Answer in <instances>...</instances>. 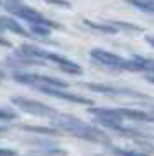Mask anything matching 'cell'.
Segmentation results:
<instances>
[{
	"label": "cell",
	"mask_w": 154,
	"mask_h": 156,
	"mask_svg": "<svg viewBox=\"0 0 154 156\" xmlns=\"http://www.w3.org/2000/svg\"><path fill=\"white\" fill-rule=\"evenodd\" d=\"M53 123H54L60 130L68 132V133L79 137V139H84V140H89V142H96V144H110L109 135H105L102 130L91 126V125L82 123L81 119H77L74 116L54 114V116H53Z\"/></svg>",
	"instance_id": "cell-1"
},
{
	"label": "cell",
	"mask_w": 154,
	"mask_h": 156,
	"mask_svg": "<svg viewBox=\"0 0 154 156\" xmlns=\"http://www.w3.org/2000/svg\"><path fill=\"white\" fill-rule=\"evenodd\" d=\"M16 51L21 53V55L32 56V58H40V60H46V62H53V63H56L63 72H67V74H75V76H81L82 74L81 65H77L75 62L68 60V58L63 56V55H56V53L42 49L39 46H35V44H23V46H19V49H16Z\"/></svg>",
	"instance_id": "cell-2"
},
{
	"label": "cell",
	"mask_w": 154,
	"mask_h": 156,
	"mask_svg": "<svg viewBox=\"0 0 154 156\" xmlns=\"http://www.w3.org/2000/svg\"><path fill=\"white\" fill-rule=\"evenodd\" d=\"M0 7H4L9 14L18 16L19 20H23L26 23H40V25H47L49 28H60V23L47 20L44 14H40L39 11L25 5L23 2H7V0H4Z\"/></svg>",
	"instance_id": "cell-3"
},
{
	"label": "cell",
	"mask_w": 154,
	"mask_h": 156,
	"mask_svg": "<svg viewBox=\"0 0 154 156\" xmlns=\"http://www.w3.org/2000/svg\"><path fill=\"white\" fill-rule=\"evenodd\" d=\"M91 58L96 60L98 63L105 65L109 69H114V70H131V72H138L137 65L133 60H126L123 56H117L114 53H109L105 49H100V48H95L91 49Z\"/></svg>",
	"instance_id": "cell-4"
},
{
	"label": "cell",
	"mask_w": 154,
	"mask_h": 156,
	"mask_svg": "<svg viewBox=\"0 0 154 156\" xmlns=\"http://www.w3.org/2000/svg\"><path fill=\"white\" fill-rule=\"evenodd\" d=\"M12 79L18 81L21 84H28L32 88H39V86H49V88H68V84L56 77H49V76H40V74H32V72H14Z\"/></svg>",
	"instance_id": "cell-5"
},
{
	"label": "cell",
	"mask_w": 154,
	"mask_h": 156,
	"mask_svg": "<svg viewBox=\"0 0 154 156\" xmlns=\"http://www.w3.org/2000/svg\"><path fill=\"white\" fill-rule=\"evenodd\" d=\"M16 107H19L21 111H25V112L32 114V116H54L56 111L53 107L46 105V104H40V102H37V100H30V98H25V97H12L11 98Z\"/></svg>",
	"instance_id": "cell-6"
},
{
	"label": "cell",
	"mask_w": 154,
	"mask_h": 156,
	"mask_svg": "<svg viewBox=\"0 0 154 156\" xmlns=\"http://www.w3.org/2000/svg\"><path fill=\"white\" fill-rule=\"evenodd\" d=\"M84 88H88L89 91L95 93H102V95H112V97H135V98H144L142 93H137L133 90H128V88H117V86H109V84H98V83H86Z\"/></svg>",
	"instance_id": "cell-7"
},
{
	"label": "cell",
	"mask_w": 154,
	"mask_h": 156,
	"mask_svg": "<svg viewBox=\"0 0 154 156\" xmlns=\"http://www.w3.org/2000/svg\"><path fill=\"white\" fill-rule=\"evenodd\" d=\"M39 90L40 93L44 95H49V97H54V98H61V100H67V102H72V104H82V105H91L93 102L84 97H79V95H74V93H68L65 91L63 88H49V86H39L35 88Z\"/></svg>",
	"instance_id": "cell-8"
},
{
	"label": "cell",
	"mask_w": 154,
	"mask_h": 156,
	"mask_svg": "<svg viewBox=\"0 0 154 156\" xmlns=\"http://www.w3.org/2000/svg\"><path fill=\"white\" fill-rule=\"evenodd\" d=\"M4 30L12 32V34H16V35L26 37V39H33V35H32L25 27H21L14 18H11V16H0V32H4Z\"/></svg>",
	"instance_id": "cell-9"
},
{
	"label": "cell",
	"mask_w": 154,
	"mask_h": 156,
	"mask_svg": "<svg viewBox=\"0 0 154 156\" xmlns=\"http://www.w3.org/2000/svg\"><path fill=\"white\" fill-rule=\"evenodd\" d=\"M7 65H11V67H32V65H39V67H42V65H46V60L26 56V55H21V53L16 51L14 56H9Z\"/></svg>",
	"instance_id": "cell-10"
},
{
	"label": "cell",
	"mask_w": 154,
	"mask_h": 156,
	"mask_svg": "<svg viewBox=\"0 0 154 156\" xmlns=\"http://www.w3.org/2000/svg\"><path fill=\"white\" fill-rule=\"evenodd\" d=\"M117 114L123 118V119H131V121H145V123H152V118L149 112H144V111H135V109H116Z\"/></svg>",
	"instance_id": "cell-11"
},
{
	"label": "cell",
	"mask_w": 154,
	"mask_h": 156,
	"mask_svg": "<svg viewBox=\"0 0 154 156\" xmlns=\"http://www.w3.org/2000/svg\"><path fill=\"white\" fill-rule=\"evenodd\" d=\"M51 30L47 25H40V23H28V32L33 35V39H46L51 35Z\"/></svg>",
	"instance_id": "cell-12"
},
{
	"label": "cell",
	"mask_w": 154,
	"mask_h": 156,
	"mask_svg": "<svg viewBox=\"0 0 154 156\" xmlns=\"http://www.w3.org/2000/svg\"><path fill=\"white\" fill-rule=\"evenodd\" d=\"M131 60L135 62L137 69H138V72L154 74V60H151V58H144V56H138V55H135Z\"/></svg>",
	"instance_id": "cell-13"
},
{
	"label": "cell",
	"mask_w": 154,
	"mask_h": 156,
	"mask_svg": "<svg viewBox=\"0 0 154 156\" xmlns=\"http://www.w3.org/2000/svg\"><path fill=\"white\" fill-rule=\"evenodd\" d=\"M124 2H128L133 7H137L138 11L154 14V0H124Z\"/></svg>",
	"instance_id": "cell-14"
},
{
	"label": "cell",
	"mask_w": 154,
	"mask_h": 156,
	"mask_svg": "<svg viewBox=\"0 0 154 156\" xmlns=\"http://www.w3.org/2000/svg\"><path fill=\"white\" fill-rule=\"evenodd\" d=\"M84 25L89 27V28L96 30V32H102V34H117V30L112 27L110 23L109 25H103V23H95V21H89V20H84Z\"/></svg>",
	"instance_id": "cell-15"
},
{
	"label": "cell",
	"mask_w": 154,
	"mask_h": 156,
	"mask_svg": "<svg viewBox=\"0 0 154 156\" xmlns=\"http://www.w3.org/2000/svg\"><path fill=\"white\" fill-rule=\"evenodd\" d=\"M23 130L32 132V133H42V135H60L56 128H47V126H23Z\"/></svg>",
	"instance_id": "cell-16"
},
{
	"label": "cell",
	"mask_w": 154,
	"mask_h": 156,
	"mask_svg": "<svg viewBox=\"0 0 154 156\" xmlns=\"http://www.w3.org/2000/svg\"><path fill=\"white\" fill-rule=\"evenodd\" d=\"M110 25L114 27V28L117 30H124V32H142V28L140 27H137V25H131V23H126V21H110Z\"/></svg>",
	"instance_id": "cell-17"
},
{
	"label": "cell",
	"mask_w": 154,
	"mask_h": 156,
	"mask_svg": "<svg viewBox=\"0 0 154 156\" xmlns=\"http://www.w3.org/2000/svg\"><path fill=\"white\" fill-rule=\"evenodd\" d=\"M16 118H18V114L14 112V111L0 107V119H4V121H12V119H16Z\"/></svg>",
	"instance_id": "cell-18"
},
{
	"label": "cell",
	"mask_w": 154,
	"mask_h": 156,
	"mask_svg": "<svg viewBox=\"0 0 154 156\" xmlns=\"http://www.w3.org/2000/svg\"><path fill=\"white\" fill-rule=\"evenodd\" d=\"M114 154L117 156H147L144 153H137V151H123V149H114Z\"/></svg>",
	"instance_id": "cell-19"
},
{
	"label": "cell",
	"mask_w": 154,
	"mask_h": 156,
	"mask_svg": "<svg viewBox=\"0 0 154 156\" xmlns=\"http://www.w3.org/2000/svg\"><path fill=\"white\" fill-rule=\"evenodd\" d=\"M47 4H53V5H58V7L61 9H70L72 7V4H70L68 0H46Z\"/></svg>",
	"instance_id": "cell-20"
},
{
	"label": "cell",
	"mask_w": 154,
	"mask_h": 156,
	"mask_svg": "<svg viewBox=\"0 0 154 156\" xmlns=\"http://www.w3.org/2000/svg\"><path fill=\"white\" fill-rule=\"evenodd\" d=\"M0 156H18L14 149H5V147H0Z\"/></svg>",
	"instance_id": "cell-21"
},
{
	"label": "cell",
	"mask_w": 154,
	"mask_h": 156,
	"mask_svg": "<svg viewBox=\"0 0 154 156\" xmlns=\"http://www.w3.org/2000/svg\"><path fill=\"white\" fill-rule=\"evenodd\" d=\"M0 46H2V48H9V49H12V42L7 41L4 35H0Z\"/></svg>",
	"instance_id": "cell-22"
},
{
	"label": "cell",
	"mask_w": 154,
	"mask_h": 156,
	"mask_svg": "<svg viewBox=\"0 0 154 156\" xmlns=\"http://www.w3.org/2000/svg\"><path fill=\"white\" fill-rule=\"evenodd\" d=\"M145 42L151 44V46L154 48V35H145Z\"/></svg>",
	"instance_id": "cell-23"
},
{
	"label": "cell",
	"mask_w": 154,
	"mask_h": 156,
	"mask_svg": "<svg viewBox=\"0 0 154 156\" xmlns=\"http://www.w3.org/2000/svg\"><path fill=\"white\" fill-rule=\"evenodd\" d=\"M145 79L149 81V83H152L154 84V74H145Z\"/></svg>",
	"instance_id": "cell-24"
},
{
	"label": "cell",
	"mask_w": 154,
	"mask_h": 156,
	"mask_svg": "<svg viewBox=\"0 0 154 156\" xmlns=\"http://www.w3.org/2000/svg\"><path fill=\"white\" fill-rule=\"evenodd\" d=\"M5 132H7V128H5V126H0V133H5Z\"/></svg>",
	"instance_id": "cell-25"
},
{
	"label": "cell",
	"mask_w": 154,
	"mask_h": 156,
	"mask_svg": "<svg viewBox=\"0 0 154 156\" xmlns=\"http://www.w3.org/2000/svg\"><path fill=\"white\" fill-rule=\"evenodd\" d=\"M4 2V0H2ZM7 2H23V0H7Z\"/></svg>",
	"instance_id": "cell-26"
},
{
	"label": "cell",
	"mask_w": 154,
	"mask_h": 156,
	"mask_svg": "<svg viewBox=\"0 0 154 156\" xmlns=\"http://www.w3.org/2000/svg\"><path fill=\"white\" fill-rule=\"evenodd\" d=\"M2 77H4V72H0V79H2Z\"/></svg>",
	"instance_id": "cell-27"
},
{
	"label": "cell",
	"mask_w": 154,
	"mask_h": 156,
	"mask_svg": "<svg viewBox=\"0 0 154 156\" xmlns=\"http://www.w3.org/2000/svg\"><path fill=\"white\" fill-rule=\"evenodd\" d=\"M116 156H117V154H116Z\"/></svg>",
	"instance_id": "cell-28"
}]
</instances>
